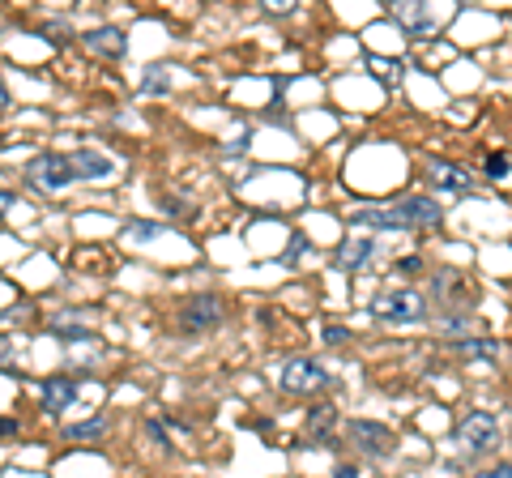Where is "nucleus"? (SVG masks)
I'll use <instances>...</instances> for the list:
<instances>
[{"label":"nucleus","mask_w":512,"mask_h":478,"mask_svg":"<svg viewBox=\"0 0 512 478\" xmlns=\"http://www.w3.org/2000/svg\"><path fill=\"white\" fill-rule=\"evenodd\" d=\"M372 316L376 321H389V325H419L427 321V299L419 291H380L372 299Z\"/></svg>","instance_id":"f257e3e1"},{"label":"nucleus","mask_w":512,"mask_h":478,"mask_svg":"<svg viewBox=\"0 0 512 478\" xmlns=\"http://www.w3.org/2000/svg\"><path fill=\"white\" fill-rule=\"evenodd\" d=\"M26 175H30V184H35V188H43V193H60V188H69L77 180V167H73L69 154H52V150H47L39 158H30Z\"/></svg>","instance_id":"f03ea898"},{"label":"nucleus","mask_w":512,"mask_h":478,"mask_svg":"<svg viewBox=\"0 0 512 478\" xmlns=\"http://www.w3.org/2000/svg\"><path fill=\"white\" fill-rule=\"evenodd\" d=\"M325 385H329V372L320 368V363H312V359H286V368H282V389L286 393L308 397V393H320Z\"/></svg>","instance_id":"7ed1b4c3"},{"label":"nucleus","mask_w":512,"mask_h":478,"mask_svg":"<svg viewBox=\"0 0 512 478\" xmlns=\"http://www.w3.org/2000/svg\"><path fill=\"white\" fill-rule=\"evenodd\" d=\"M457 440H466L474 453H487V449L500 444V423H495V414L474 410V414H466V419L457 423Z\"/></svg>","instance_id":"20e7f679"},{"label":"nucleus","mask_w":512,"mask_h":478,"mask_svg":"<svg viewBox=\"0 0 512 478\" xmlns=\"http://www.w3.org/2000/svg\"><path fill=\"white\" fill-rule=\"evenodd\" d=\"M222 316H227V308H222L218 295H192L188 304L180 308V325L188 333H201V329H214Z\"/></svg>","instance_id":"39448f33"},{"label":"nucleus","mask_w":512,"mask_h":478,"mask_svg":"<svg viewBox=\"0 0 512 478\" xmlns=\"http://www.w3.org/2000/svg\"><path fill=\"white\" fill-rule=\"evenodd\" d=\"M423 171L431 175V184H436V188H448V193H470L466 167L448 163V158H440V154H427V158H423Z\"/></svg>","instance_id":"423d86ee"},{"label":"nucleus","mask_w":512,"mask_h":478,"mask_svg":"<svg viewBox=\"0 0 512 478\" xmlns=\"http://www.w3.org/2000/svg\"><path fill=\"white\" fill-rule=\"evenodd\" d=\"M393 210L406 218V227H440L444 222V210L431 197H402L393 201Z\"/></svg>","instance_id":"0eeeda50"},{"label":"nucleus","mask_w":512,"mask_h":478,"mask_svg":"<svg viewBox=\"0 0 512 478\" xmlns=\"http://www.w3.org/2000/svg\"><path fill=\"white\" fill-rule=\"evenodd\" d=\"M82 43H86V52H94V56H111V60H120V56L128 52V35H124L120 26H99V30H90Z\"/></svg>","instance_id":"6e6552de"},{"label":"nucleus","mask_w":512,"mask_h":478,"mask_svg":"<svg viewBox=\"0 0 512 478\" xmlns=\"http://www.w3.org/2000/svg\"><path fill=\"white\" fill-rule=\"evenodd\" d=\"M350 436H355V444H359V449L376 453V457H384V453L393 449V432H389V427H380V423H367V419H355V423H350Z\"/></svg>","instance_id":"1a4fd4ad"},{"label":"nucleus","mask_w":512,"mask_h":478,"mask_svg":"<svg viewBox=\"0 0 512 478\" xmlns=\"http://www.w3.org/2000/svg\"><path fill=\"white\" fill-rule=\"evenodd\" d=\"M77 397V385L73 380H64V376H52V380H39V402L47 414H60V410H69V402Z\"/></svg>","instance_id":"9d476101"},{"label":"nucleus","mask_w":512,"mask_h":478,"mask_svg":"<svg viewBox=\"0 0 512 478\" xmlns=\"http://www.w3.org/2000/svg\"><path fill=\"white\" fill-rule=\"evenodd\" d=\"M350 227H372V231H406V218L393 210H355L350 214Z\"/></svg>","instance_id":"9b49d317"},{"label":"nucleus","mask_w":512,"mask_h":478,"mask_svg":"<svg viewBox=\"0 0 512 478\" xmlns=\"http://www.w3.org/2000/svg\"><path fill=\"white\" fill-rule=\"evenodd\" d=\"M393 18L402 22L410 35H427V30L436 26V18H431L427 5H419V0H402V5H393Z\"/></svg>","instance_id":"f8f14e48"},{"label":"nucleus","mask_w":512,"mask_h":478,"mask_svg":"<svg viewBox=\"0 0 512 478\" xmlns=\"http://www.w3.org/2000/svg\"><path fill=\"white\" fill-rule=\"evenodd\" d=\"M73 167H77V180H103V175H111V158L107 154H94V150H77L69 154Z\"/></svg>","instance_id":"ddd939ff"},{"label":"nucleus","mask_w":512,"mask_h":478,"mask_svg":"<svg viewBox=\"0 0 512 478\" xmlns=\"http://www.w3.org/2000/svg\"><path fill=\"white\" fill-rule=\"evenodd\" d=\"M372 252H376V244H372V239H350V244L338 252V265H346V269L367 265V261H372Z\"/></svg>","instance_id":"4468645a"},{"label":"nucleus","mask_w":512,"mask_h":478,"mask_svg":"<svg viewBox=\"0 0 512 478\" xmlns=\"http://www.w3.org/2000/svg\"><path fill=\"white\" fill-rule=\"evenodd\" d=\"M457 355L461 359H495V355H500V342H491V338H461Z\"/></svg>","instance_id":"2eb2a0df"},{"label":"nucleus","mask_w":512,"mask_h":478,"mask_svg":"<svg viewBox=\"0 0 512 478\" xmlns=\"http://www.w3.org/2000/svg\"><path fill=\"white\" fill-rule=\"evenodd\" d=\"M333 423H338V410H333L329 402L308 410V432H312V436H325V432H333Z\"/></svg>","instance_id":"dca6fc26"},{"label":"nucleus","mask_w":512,"mask_h":478,"mask_svg":"<svg viewBox=\"0 0 512 478\" xmlns=\"http://www.w3.org/2000/svg\"><path fill=\"white\" fill-rule=\"evenodd\" d=\"M103 432H107L103 419H86V423H69V427H64V436H69V440H99Z\"/></svg>","instance_id":"f3484780"},{"label":"nucleus","mask_w":512,"mask_h":478,"mask_svg":"<svg viewBox=\"0 0 512 478\" xmlns=\"http://www.w3.org/2000/svg\"><path fill=\"white\" fill-rule=\"evenodd\" d=\"M436 291H440L444 299H457V295H466V282H461L457 274H440V278H436Z\"/></svg>","instance_id":"a211bd4d"},{"label":"nucleus","mask_w":512,"mask_h":478,"mask_svg":"<svg viewBox=\"0 0 512 478\" xmlns=\"http://www.w3.org/2000/svg\"><path fill=\"white\" fill-rule=\"evenodd\" d=\"M265 13H274V18H282V13H295V0H265Z\"/></svg>","instance_id":"6ab92c4d"},{"label":"nucleus","mask_w":512,"mask_h":478,"mask_svg":"<svg viewBox=\"0 0 512 478\" xmlns=\"http://www.w3.org/2000/svg\"><path fill=\"white\" fill-rule=\"evenodd\" d=\"M487 171L495 175V180H500V175L508 171V158H504V154H491V158H487Z\"/></svg>","instance_id":"aec40b11"},{"label":"nucleus","mask_w":512,"mask_h":478,"mask_svg":"<svg viewBox=\"0 0 512 478\" xmlns=\"http://www.w3.org/2000/svg\"><path fill=\"white\" fill-rule=\"evenodd\" d=\"M346 338H350V333H346L342 325H329V329H325V342H346Z\"/></svg>","instance_id":"412c9836"},{"label":"nucleus","mask_w":512,"mask_h":478,"mask_svg":"<svg viewBox=\"0 0 512 478\" xmlns=\"http://www.w3.org/2000/svg\"><path fill=\"white\" fill-rule=\"evenodd\" d=\"M478 478H512V466H491V470H483Z\"/></svg>","instance_id":"4be33fe9"}]
</instances>
